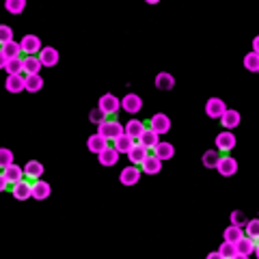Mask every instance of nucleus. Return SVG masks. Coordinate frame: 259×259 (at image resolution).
<instances>
[{"label": "nucleus", "mask_w": 259, "mask_h": 259, "mask_svg": "<svg viewBox=\"0 0 259 259\" xmlns=\"http://www.w3.org/2000/svg\"><path fill=\"white\" fill-rule=\"evenodd\" d=\"M97 134H102L106 141H112L115 143L117 139H121V136L125 134V125H121L119 121H104L102 125H97Z\"/></svg>", "instance_id": "f257e3e1"}, {"label": "nucleus", "mask_w": 259, "mask_h": 259, "mask_svg": "<svg viewBox=\"0 0 259 259\" xmlns=\"http://www.w3.org/2000/svg\"><path fill=\"white\" fill-rule=\"evenodd\" d=\"M97 106L104 110V115H106V117H115L117 112L121 110V100H119L117 95L106 93V95L100 97V104H97Z\"/></svg>", "instance_id": "f03ea898"}, {"label": "nucleus", "mask_w": 259, "mask_h": 259, "mask_svg": "<svg viewBox=\"0 0 259 259\" xmlns=\"http://www.w3.org/2000/svg\"><path fill=\"white\" fill-rule=\"evenodd\" d=\"M141 177H143V168L130 164V166H125L123 171L119 173V182L123 184V186H136V184L141 182Z\"/></svg>", "instance_id": "7ed1b4c3"}, {"label": "nucleus", "mask_w": 259, "mask_h": 259, "mask_svg": "<svg viewBox=\"0 0 259 259\" xmlns=\"http://www.w3.org/2000/svg\"><path fill=\"white\" fill-rule=\"evenodd\" d=\"M20 46H22V52H26V56H39V52L44 50L41 39H39L37 35H24Z\"/></svg>", "instance_id": "20e7f679"}, {"label": "nucleus", "mask_w": 259, "mask_h": 259, "mask_svg": "<svg viewBox=\"0 0 259 259\" xmlns=\"http://www.w3.org/2000/svg\"><path fill=\"white\" fill-rule=\"evenodd\" d=\"M227 112V104L221 100V97H209L205 102V115L209 119H221Z\"/></svg>", "instance_id": "39448f33"}, {"label": "nucleus", "mask_w": 259, "mask_h": 259, "mask_svg": "<svg viewBox=\"0 0 259 259\" xmlns=\"http://www.w3.org/2000/svg\"><path fill=\"white\" fill-rule=\"evenodd\" d=\"M149 127H151L158 136H164L168 130H171V119H168L164 112H158V115H153V117L149 119Z\"/></svg>", "instance_id": "423d86ee"}, {"label": "nucleus", "mask_w": 259, "mask_h": 259, "mask_svg": "<svg viewBox=\"0 0 259 259\" xmlns=\"http://www.w3.org/2000/svg\"><path fill=\"white\" fill-rule=\"evenodd\" d=\"M121 108H123L127 115H136L143 108V97L139 93H127L123 100H121Z\"/></svg>", "instance_id": "0eeeda50"}, {"label": "nucleus", "mask_w": 259, "mask_h": 259, "mask_svg": "<svg viewBox=\"0 0 259 259\" xmlns=\"http://www.w3.org/2000/svg\"><path fill=\"white\" fill-rule=\"evenodd\" d=\"M216 171L221 173L223 177H233V175L238 173V160H236V158H231V156H221Z\"/></svg>", "instance_id": "6e6552de"}, {"label": "nucleus", "mask_w": 259, "mask_h": 259, "mask_svg": "<svg viewBox=\"0 0 259 259\" xmlns=\"http://www.w3.org/2000/svg\"><path fill=\"white\" fill-rule=\"evenodd\" d=\"M236 136H233V132H229V130H225V132H221L216 136V149L221 153H229L233 147H236Z\"/></svg>", "instance_id": "1a4fd4ad"}, {"label": "nucleus", "mask_w": 259, "mask_h": 259, "mask_svg": "<svg viewBox=\"0 0 259 259\" xmlns=\"http://www.w3.org/2000/svg\"><path fill=\"white\" fill-rule=\"evenodd\" d=\"M145 132H147V127H145V123H143V121H139V119H130L125 123V134L132 141H141Z\"/></svg>", "instance_id": "9d476101"}, {"label": "nucleus", "mask_w": 259, "mask_h": 259, "mask_svg": "<svg viewBox=\"0 0 259 259\" xmlns=\"http://www.w3.org/2000/svg\"><path fill=\"white\" fill-rule=\"evenodd\" d=\"M87 147H89V151H91V153L100 156V153H102L104 149H108L110 145H108V141L104 139L102 134H93V136H89V139H87Z\"/></svg>", "instance_id": "9b49d317"}, {"label": "nucleus", "mask_w": 259, "mask_h": 259, "mask_svg": "<svg viewBox=\"0 0 259 259\" xmlns=\"http://www.w3.org/2000/svg\"><path fill=\"white\" fill-rule=\"evenodd\" d=\"M50 194H52V186L48 182H44V180L32 182V199L35 201H46Z\"/></svg>", "instance_id": "f8f14e48"}, {"label": "nucleus", "mask_w": 259, "mask_h": 259, "mask_svg": "<svg viewBox=\"0 0 259 259\" xmlns=\"http://www.w3.org/2000/svg\"><path fill=\"white\" fill-rule=\"evenodd\" d=\"M39 61H41L44 67H54L59 65V50L52 46H46L41 52H39Z\"/></svg>", "instance_id": "ddd939ff"}, {"label": "nucleus", "mask_w": 259, "mask_h": 259, "mask_svg": "<svg viewBox=\"0 0 259 259\" xmlns=\"http://www.w3.org/2000/svg\"><path fill=\"white\" fill-rule=\"evenodd\" d=\"M240 121H242L240 112H238V110H233V108H227V112L221 117L223 127H225V130H229V132H233V130H236V127L240 125Z\"/></svg>", "instance_id": "4468645a"}, {"label": "nucleus", "mask_w": 259, "mask_h": 259, "mask_svg": "<svg viewBox=\"0 0 259 259\" xmlns=\"http://www.w3.org/2000/svg\"><path fill=\"white\" fill-rule=\"evenodd\" d=\"M11 192L13 197L18 201H26V199H32V184H28L26 180H22L20 184L11 186Z\"/></svg>", "instance_id": "2eb2a0df"}, {"label": "nucleus", "mask_w": 259, "mask_h": 259, "mask_svg": "<svg viewBox=\"0 0 259 259\" xmlns=\"http://www.w3.org/2000/svg\"><path fill=\"white\" fill-rule=\"evenodd\" d=\"M5 89L9 93H22V91H26V76H7Z\"/></svg>", "instance_id": "dca6fc26"}, {"label": "nucleus", "mask_w": 259, "mask_h": 259, "mask_svg": "<svg viewBox=\"0 0 259 259\" xmlns=\"http://www.w3.org/2000/svg\"><path fill=\"white\" fill-rule=\"evenodd\" d=\"M3 175L7 177V180H9V184H11V186L20 184L22 180H26V173H24V166H20V164H11L9 168H5Z\"/></svg>", "instance_id": "f3484780"}, {"label": "nucleus", "mask_w": 259, "mask_h": 259, "mask_svg": "<svg viewBox=\"0 0 259 259\" xmlns=\"http://www.w3.org/2000/svg\"><path fill=\"white\" fill-rule=\"evenodd\" d=\"M147 151H149L147 147H143L141 143H136V145H134V149L127 153V158H130V162H132L134 166H141L143 162L149 158V153H147Z\"/></svg>", "instance_id": "a211bd4d"}, {"label": "nucleus", "mask_w": 259, "mask_h": 259, "mask_svg": "<svg viewBox=\"0 0 259 259\" xmlns=\"http://www.w3.org/2000/svg\"><path fill=\"white\" fill-rule=\"evenodd\" d=\"M24 173H26V180L37 182V180H41V175H44V164L37 160H30V162H26V166H24Z\"/></svg>", "instance_id": "6ab92c4d"}, {"label": "nucleus", "mask_w": 259, "mask_h": 259, "mask_svg": "<svg viewBox=\"0 0 259 259\" xmlns=\"http://www.w3.org/2000/svg\"><path fill=\"white\" fill-rule=\"evenodd\" d=\"M246 233H244V229L242 227H236V225H229L227 229L223 231V240L225 242H231V244H238V242L244 238Z\"/></svg>", "instance_id": "aec40b11"}, {"label": "nucleus", "mask_w": 259, "mask_h": 259, "mask_svg": "<svg viewBox=\"0 0 259 259\" xmlns=\"http://www.w3.org/2000/svg\"><path fill=\"white\" fill-rule=\"evenodd\" d=\"M119 156H121V153L115 147H108V149H104L100 156H97V160H100L102 166H115L119 162Z\"/></svg>", "instance_id": "412c9836"}, {"label": "nucleus", "mask_w": 259, "mask_h": 259, "mask_svg": "<svg viewBox=\"0 0 259 259\" xmlns=\"http://www.w3.org/2000/svg\"><path fill=\"white\" fill-rule=\"evenodd\" d=\"M153 156H156L158 160H162V162H164V160H171V158L175 156V147H173L171 143L160 141V145H158L156 149H153Z\"/></svg>", "instance_id": "4be33fe9"}, {"label": "nucleus", "mask_w": 259, "mask_h": 259, "mask_svg": "<svg viewBox=\"0 0 259 259\" xmlns=\"http://www.w3.org/2000/svg\"><path fill=\"white\" fill-rule=\"evenodd\" d=\"M141 168H143V173H147V175H158V173L162 171V160H158V158L151 153V156L141 164Z\"/></svg>", "instance_id": "5701e85b"}, {"label": "nucleus", "mask_w": 259, "mask_h": 259, "mask_svg": "<svg viewBox=\"0 0 259 259\" xmlns=\"http://www.w3.org/2000/svg\"><path fill=\"white\" fill-rule=\"evenodd\" d=\"M236 248H238V255H242V257H250L255 253V248H257V244H255V240H250V238H242L238 244H236Z\"/></svg>", "instance_id": "b1692460"}, {"label": "nucleus", "mask_w": 259, "mask_h": 259, "mask_svg": "<svg viewBox=\"0 0 259 259\" xmlns=\"http://www.w3.org/2000/svg\"><path fill=\"white\" fill-rule=\"evenodd\" d=\"M41 67L44 65H41V61H39V56H24V71H26V76L39 74Z\"/></svg>", "instance_id": "393cba45"}, {"label": "nucleus", "mask_w": 259, "mask_h": 259, "mask_svg": "<svg viewBox=\"0 0 259 259\" xmlns=\"http://www.w3.org/2000/svg\"><path fill=\"white\" fill-rule=\"evenodd\" d=\"M173 87H175V78L171 74L162 71V74L156 76V89H160V91H171Z\"/></svg>", "instance_id": "a878e982"}, {"label": "nucleus", "mask_w": 259, "mask_h": 259, "mask_svg": "<svg viewBox=\"0 0 259 259\" xmlns=\"http://www.w3.org/2000/svg\"><path fill=\"white\" fill-rule=\"evenodd\" d=\"M134 145H136V143H134L132 139H130L127 134H123V136H121V139H117L115 143H112V147H115L119 153H125V156H127V153L134 149Z\"/></svg>", "instance_id": "bb28decb"}, {"label": "nucleus", "mask_w": 259, "mask_h": 259, "mask_svg": "<svg viewBox=\"0 0 259 259\" xmlns=\"http://www.w3.org/2000/svg\"><path fill=\"white\" fill-rule=\"evenodd\" d=\"M139 143L143 145V147H147V149H151V151H153V149H156V147H158V145H160V136H158V134H156V132H153V130H151V127H149V130H147V132H145V134H143V139H141Z\"/></svg>", "instance_id": "cd10ccee"}, {"label": "nucleus", "mask_w": 259, "mask_h": 259, "mask_svg": "<svg viewBox=\"0 0 259 259\" xmlns=\"http://www.w3.org/2000/svg\"><path fill=\"white\" fill-rule=\"evenodd\" d=\"M7 76H24V56L22 59H11L9 63H7Z\"/></svg>", "instance_id": "c85d7f7f"}, {"label": "nucleus", "mask_w": 259, "mask_h": 259, "mask_svg": "<svg viewBox=\"0 0 259 259\" xmlns=\"http://www.w3.org/2000/svg\"><path fill=\"white\" fill-rule=\"evenodd\" d=\"M218 160H221V156H218V149H207L203 156H201V164H203L205 168H216Z\"/></svg>", "instance_id": "c756f323"}, {"label": "nucleus", "mask_w": 259, "mask_h": 259, "mask_svg": "<svg viewBox=\"0 0 259 259\" xmlns=\"http://www.w3.org/2000/svg\"><path fill=\"white\" fill-rule=\"evenodd\" d=\"M3 54L9 56V59H22V46L20 41H9L3 46Z\"/></svg>", "instance_id": "7c9ffc66"}, {"label": "nucleus", "mask_w": 259, "mask_h": 259, "mask_svg": "<svg viewBox=\"0 0 259 259\" xmlns=\"http://www.w3.org/2000/svg\"><path fill=\"white\" fill-rule=\"evenodd\" d=\"M44 87V78L35 74V76H26V91L28 93H39Z\"/></svg>", "instance_id": "2f4dec72"}, {"label": "nucleus", "mask_w": 259, "mask_h": 259, "mask_svg": "<svg viewBox=\"0 0 259 259\" xmlns=\"http://www.w3.org/2000/svg\"><path fill=\"white\" fill-rule=\"evenodd\" d=\"M244 69L259 74V54H257V52H248V54L244 56Z\"/></svg>", "instance_id": "473e14b6"}, {"label": "nucleus", "mask_w": 259, "mask_h": 259, "mask_svg": "<svg viewBox=\"0 0 259 259\" xmlns=\"http://www.w3.org/2000/svg\"><path fill=\"white\" fill-rule=\"evenodd\" d=\"M218 253L223 255V259H236L238 248H236V244H231V242H223L221 248H218Z\"/></svg>", "instance_id": "72a5a7b5"}, {"label": "nucleus", "mask_w": 259, "mask_h": 259, "mask_svg": "<svg viewBox=\"0 0 259 259\" xmlns=\"http://www.w3.org/2000/svg\"><path fill=\"white\" fill-rule=\"evenodd\" d=\"M244 233H246V238H250V240H259V218L248 221V225L244 227Z\"/></svg>", "instance_id": "f704fd0d"}, {"label": "nucleus", "mask_w": 259, "mask_h": 259, "mask_svg": "<svg viewBox=\"0 0 259 259\" xmlns=\"http://www.w3.org/2000/svg\"><path fill=\"white\" fill-rule=\"evenodd\" d=\"M24 7H26L24 0H7V3H5V9L9 13H13V15H20L24 11Z\"/></svg>", "instance_id": "c9c22d12"}, {"label": "nucleus", "mask_w": 259, "mask_h": 259, "mask_svg": "<svg viewBox=\"0 0 259 259\" xmlns=\"http://www.w3.org/2000/svg\"><path fill=\"white\" fill-rule=\"evenodd\" d=\"M229 221H231V225L242 227V229H244V227L248 225V218H246V214H244V212H240V209H236V212H231Z\"/></svg>", "instance_id": "e433bc0d"}, {"label": "nucleus", "mask_w": 259, "mask_h": 259, "mask_svg": "<svg viewBox=\"0 0 259 259\" xmlns=\"http://www.w3.org/2000/svg\"><path fill=\"white\" fill-rule=\"evenodd\" d=\"M11 164H13V151L3 147L0 149V166H3V171H5V168H9Z\"/></svg>", "instance_id": "4c0bfd02"}, {"label": "nucleus", "mask_w": 259, "mask_h": 259, "mask_svg": "<svg viewBox=\"0 0 259 259\" xmlns=\"http://www.w3.org/2000/svg\"><path fill=\"white\" fill-rule=\"evenodd\" d=\"M89 121H91V123H95V125H102L104 121H106V115H104V110L97 106V108H93L91 112H89Z\"/></svg>", "instance_id": "58836bf2"}, {"label": "nucleus", "mask_w": 259, "mask_h": 259, "mask_svg": "<svg viewBox=\"0 0 259 259\" xmlns=\"http://www.w3.org/2000/svg\"><path fill=\"white\" fill-rule=\"evenodd\" d=\"M0 41H3V46L9 44V41H13V30L7 26V24H3V26H0Z\"/></svg>", "instance_id": "ea45409f"}, {"label": "nucleus", "mask_w": 259, "mask_h": 259, "mask_svg": "<svg viewBox=\"0 0 259 259\" xmlns=\"http://www.w3.org/2000/svg\"><path fill=\"white\" fill-rule=\"evenodd\" d=\"M7 188H9V180L5 175H0V190H7Z\"/></svg>", "instance_id": "a19ab883"}, {"label": "nucleus", "mask_w": 259, "mask_h": 259, "mask_svg": "<svg viewBox=\"0 0 259 259\" xmlns=\"http://www.w3.org/2000/svg\"><path fill=\"white\" fill-rule=\"evenodd\" d=\"M205 259H223V255L221 253H218V250H214V253H209Z\"/></svg>", "instance_id": "79ce46f5"}, {"label": "nucleus", "mask_w": 259, "mask_h": 259, "mask_svg": "<svg viewBox=\"0 0 259 259\" xmlns=\"http://www.w3.org/2000/svg\"><path fill=\"white\" fill-rule=\"evenodd\" d=\"M253 52H257V54H259V35L253 39Z\"/></svg>", "instance_id": "37998d69"}, {"label": "nucleus", "mask_w": 259, "mask_h": 259, "mask_svg": "<svg viewBox=\"0 0 259 259\" xmlns=\"http://www.w3.org/2000/svg\"><path fill=\"white\" fill-rule=\"evenodd\" d=\"M255 255H257V259H259V242H257V248H255Z\"/></svg>", "instance_id": "c03bdc74"}, {"label": "nucleus", "mask_w": 259, "mask_h": 259, "mask_svg": "<svg viewBox=\"0 0 259 259\" xmlns=\"http://www.w3.org/2000/svg\"><path fill=\"white\" fill-rule=\"evenodd\" d=\"M236 259H250V257H242V255H238V257H236Z\"/></svg>", "instance_id": "a18cd8bd"}, {"label": "nucleus", "mask_w": 259, "mask_h": 259, "mask_svg": "<svg viewBox=\"0 0 259 259\" xmlns=\"http://www.w3.org/2000/svg\"><path fill=\"white\" fill-rule=\"evenodd\" d=\"M257 218H259V216H257Z\"/></svg>", "instance_id": "49530a36"}]
</instances>
